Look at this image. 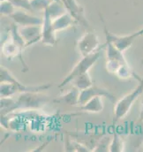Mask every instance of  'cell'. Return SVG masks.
<instances>
[{"label":"cell","instance_id":"6da1fadb","mask_svg":"<svg viewBox=\"0 0 143 152\" xmlns=\"http://www.w3.org/2000/svg\"><path fill=\"white\" fill-rule=\"evenodd\" d=\"M51 83L42 85H25L21 83L7 68L0 67V97H12L16 94L27 92H43L51 87Z\"/></svg>","mask_w":143,"mask_h":152},{"label":"cell","instance_id":"7a4b0ae2","mask_svg":"<svg viewBox=\"0 0 143 152\" xmlns=\"http://www.w3.org/2000/svg\"><path fill=\"white\" fill-rule=\"evenodd\" d=\"M143 94V77L139 80V84L131 92L124 96L120 100L115 103L113 124H116L118 120L126 116L130 112L135 101Z\"/></svg>","mask_w":143,"mask_h":152},{"label":"cell","instance_id":"3957f363","mask_svg":"<svg viewBox=\"0 0 143 152\" xmlns=\"http://www.w3.org/2000/svg\"><path fill=\"white\" fill-rule=\"evenodd\" d=\"M101 56V52L100 50L91 53L89 55L87 56H82V58L73 66V68L72 69V71L66 76L63 80L59 83L58 88H63L65 86H66L67 84L71 83L72 80L77 77L80 75L88 73L89 71V69L98 61L99 58Z\"/></svg>","mask_w":143,"mask_h":152},{"label":"cell","instance_id":"277c9868","mask_svg":"<svg viewBox=\"0 0 143 152\" xmlns=\"http://www.w3.org/2000/svg\"><path fill=\"white\" fill-rule=\"evenodd\" d=\"M49 96L42 94V92H27L22 93L16 100L15 112L20 110H37L42 108L49 102Z\"/></svg>","mask_w":143,"mask_h":152},{"label":"cell","instance_id":"5b68a950","mask_svg":"<svg viewBox=\"0 0 143 152\" xmlns=\"http://www.w3.org/2000/svg\"><path fill=\"white\" fill-rule=\"evenodd\" d=\"M103 46L100 45L98 37L93 32H87L77 42V49L81 56H87L99 50Z\"/></svg>","mask_w":143,"mask_h":152},{"label":"cell","instance_id":"8992f818","mask_svg":"<svg viewBox=\"0 0 143 152\" xmlns=\"http://www.w3.org/2000/svg\"><path fill=\"white\" fill-rule=\"evenodd\" d=\"M100 19H101L102 23L104 24V35H105L107 41L110 42L115 47H117L118 50H120L123 52L127 50L133 45L134 41L136 39L134 37L133 33L130 35H126V36H117V35L111 33L108 29L107 26L104 22V20L101 14H100Z\"/></svg>","mask_w":143,"mask_h":152},{"label":"cell","instance_id":"52a82bcc","mask_svg":"<svg viewBox=\"0 0 143 152\" xmlns=\"http://www.w3.org/2000/svg\"><path fill=\"white\" fill-rule=\"evenodd\" d=\"M22 50H23V49L10 37V36L8 37V38H6L4 40V43L2 42L1 51H2L3 56L5 58H7L8 60H11L14 58H19V59L21 62L22 66H23V72H25V71L28 70V66L26 64V62L23 60Z\"/></svg>","mask_w":143,"mask_h":152},{"label":"cell","instance_id":"ba28073f","mask_svg":"<svg viewBox=\"0 0 143 152\" xmlns=\"http://www.w3.org/2000/svg\"><path fill=\"white\" fill-rule=\"evenodd\" d=\"M101 96L103 97L107 98L108 100H109L112 103H116V97L114 95H112L109 91H108L107 89L103 88H99L96 86H91L84 90H80V98H79V105H82L85 103H87L88 100L92 99L95 96Z\"/></svg>","mask_w":143,"mask_h":152},{"label":"cell","instance_id":"9c48e42d","mask_svg":"<svg viewBox=\"0 0 143 152\" xmlns=\"http://www.w3.org/2000/svg\"><path fill=\"white\" fill-rule=\"evenodd\" d=\"M19 31L25 42L26 48L42 41V25L20 26Z\"/></svg>","mask_w":143,"mask_h":152},{"label":"cell","instance_id":"30bf717a","mask_svg":"<svg viewBox=\"0 0 143 152\" xmlns=\"http://www.w3.org/2000/svg\"><path fill=\"white\" fill-rule=\"evenodd\" d=\"M43 21L42 24V42L47 46H54L57 42L56 30L53 28L52 19L46 12H43Z\"/></svg>","mask_w":143,"mask_h":152},{"label":"cell","instance_id":"8fae6325","mask_svg":"<svg viewBox=\"0 0 143 152\" xmlns=\"http://www.w3.org/2000/svg\"><path fill=\"white\" fill-rule=\"evenodd\" d=\"M13 23L19 26H31L42 25L43 18H40L29 13L28 11L22 9H16V11L10 16Z\"/></svg>","mask_w":143,"mask_h":152},{"label":"cell","instance_id":"7c38bea8","mask_svg":"<svg viewBox=\"0 0 143 152\" xmlns=\"http://www.w3.org/2000/svg\"><path fill=\"white\" fill-rule=\"evenodd\" d=\"M65 5L67 11L76 20L78 24H80L83 27L89 28V22L86 18L84 8L77 2V0H66Z\"/></svg>","mask_w":143,"mask_h":152},{"label":"cell","instance_id":"4fadbf2b","mask_svg":"<svg viewBox=\"0 0 143 152\" xmlns=\"http://www.w3.org/2000/svg\"><path fill=\"white\" fill-rule=\"evenodd\" d=\"M104 100L103 96H97L88 100L82 105L79 107V113H99L104 111Z\"/></svg>","mask_w":143,"mask_h":152},{"label":"cell","instance_id":"5bb4252c","mask_svg":"<svg viewBox=\"0 0 143 152\" xmlns=\"http://www.w3.org/2000/svg\"><path fill=\"white\" fill-rule=\"evenodd\" d=\"M52 24H53L54 29L56 30V32H58V31H63L66 28H69L72 26L78 24V22L72 17L71 13L67 11L66 12L54 19L52 20Z\"/></svg>","mask_w":143,"mask_h":152},{"label":"cell","instance_id":"9a60e30c","mask_svg":"<svg viewBox=\"0 0 143 152\" xmlns=\"http://www.w3.org/2000/svg\"><path fill=\"white\" fill-rule=\"evenodd\" d=\"M80 90L75 87L69 89L66 94L57 96L53 102L54 103H62L70 106H77L79 105V98H80Z\"/></svg>","mask_w":143,"mask_h":152},{"label":"cell","instance_id":"2e32d148","mask_svg":"<svg viewBox=\"0 0 143 152\" xmlns=\"http://www.w3.org/2000/svg\"><path fill=\"white\" fill-rule=\"evenodd\" d=\"M64 149L66 151H90L91 150L80 142L72 139V137L66 133L64 140Z\"/></svg>","mask_w":143,"mask_h":152},{"label":"cell","instance_id":"e0dca14e","mask_svg":"<svg viewBox=\"0 0 143 152\" xmlns=\"http://www.w3.org/2000/svg\"><path fill=\"white\" fill-rule=\"evenodd\" d=\"M44 12H46L51 17V19L54 20L57 17L66 12L67 9L62 1H52Z\"/></svg>","mask_w":143,"mask_h":152},{"label":"cell","instance_id":"ac0fdd59","mask_svg":"<svg viewBox=\"0 0 143 152\" xmlns=\"http://www.w3.org/2000/svg\"><path fill=\"white\" fill-rule=\"evenodd\" d=\"M71 83L72 84L73 87L79 88L80 90H84V89H86V88H88L94 85L93 80L91 79V76L88 74V72L75 77L72 80Z\"/></svg>","mask_w":143,"mask_h":152},{"label":"cell","instance_id":"d6986e66","mask_svg":"<svg viewBox=\"0 0 143 152\" xmlns=\"http://www.w3.org/2000/svg\"><path fill=\"white\" fill-rule=\"evenodd\" d=\"M16 101L12 97H1L0 99V108L1 115H6L15 112Z\"/></svg>","mask_w":143,"mask_h":152},{"label":"cell","instance_id":"ffe728a7","mask_svg":"<svg viewBox=\"0 0 143 152\" xmlns=\"http://www.w3.org/2000/svg\"><path fill=\"white\" fill-rule=\"evenodd\" d=\"M124 150H125V141L118 134L114 133L113 136L111 137L109 151L121 152Z\"/></svg>","mask_w":143,"mask_h":152},{"label":"cell","instance_id":"44dd1931","mask_svg":"<svg viewBox=\"0 0 143 152\" xmlns=\"http://www.w3.org/2000/svg\"><path fill=\"white\" fill-rule=\"evenodd\" d=\"M16 6L10 1H1L0 2V12L1 15L10 17L15 11H16Z\"/></svg>","mask_w":143,"mask_h":152},{"label":"cell","instance_id":"7402d4cb","mask_svg":"<svg viewBox=\"0 0 143 152\" xmlns=\"http://www.w3.org/2000/svg\"><path fill=\"white\" fill-rule=\"evenodd\" d=\"M110 141H111V138H109L108 136L102 137L97 142L96 145L93 149V151H109Z\"/></svg>","mask_w":143,"mask_h":152},{"label":"cell","instance_id":"603a6c76","mask_svg":"<svg viewBox=\"0 0 143 152\" xmlns=\"http://www.w3.org/2000/svg\"><path fill=\"white\" fill-rule=\"evenodd\" d=\"M52 0H30L31 9L35 11H45Z\"/></svg>","mask_w":143,"mask_h":152},{"label":"cell","instance_id":"cb8c5ba5","mask_svg":"<svg viewBox=\"0 0 143 152\" xmlns=\"http://www.w3.org/2000/svg\"><path fill=\"white\" fill-rule=\"evenodd\" d=\"M17 9H22L26 11H32L31 5H30V0H10Z\"/></svg>","mask_w":143,"mask_h":152},{"label":"cell","instance_id":"d4e9b609","mask_svg":"<svg viewBox=\"0 0 143 152\" xmlns=\"http://www.w3.org/2000/svg\"><path fill=\"white\" fill-rule=\"evenodd\" d=\"M133 35H134V37L135 38H138L139 37H142V36H143V28H141V29H139L138 31L134 32V33H133Z\"/></svg>","mask_w":143,"mask_h":152},{"label":"cell","instance_id":"484cf974","mask_svg":"<svg viewBox=\"0 0 143 152\" xmlns=\"http://www.w3.org/2000/svg\"><path fill=\"white\" fill-rule=\"evenodd\" d=\"M49 144V142H44L41 147H38V148H36V149H35V150H33V151H42V150H43V148L44 147H46L47 145Z\"/></svg>","mask_w":143,"mask_h":152},{"label":"cell","instance_id":"4316f807","mask_svg":"<svg viewBox=\"0 0 143 152\" xmlns=\"http://www.w3.org/2000/svg\"><path fill=\"white\" fill-rule=\"evenodd\" d=\"M141 121L142 122V124H143V112H142V117H141Z\"/></svg>","mask_w":143,"mask_h":152},{"label":"cell","instance_id":"83f0119b","mask_svg":"<svg viewBox=\"0 0 143 152\" xmlns=\"http://www.w3.org/2000/svg\"><path fill=\"white\" fill-rule=\"evenodd\" d=\"M61 1H62V2H63V3H64V4H65V3H66V0H61Z\"/></svg>","mask_w":143,"mask_h":152},{"label":"cell","instance_id":"f1b7e54d","mask_svg":"<svg viewBox=\"0 0 143 152\" xmlns=\"http://www.w3.org/2000/svg\"><path fill=\"white\" fill-rule=\"evenodd\" d=\"M52 1H61V0H52Z\"/></svg>","mask_w":143,"mask_h":152},{"label":"cell","instance_id":"f546056e","mask_svg":"<svg viewBox=\"0 0 143 152\" xmlns=\"http://www.w3.org/2000/svg\"><path fill=\"white\" fill-rule=\"evenodd\" d=\"M1 1H6V0H0V2H1Z\"/></svg>","mask_w":143,"mask_h":152},{"label":"cell","instance_id":"4dcf8cb0","mask_svg":"<svg viewBox=\"0 0 143 152\" xmlns=\"http://www.w3.org/2000/svg\"><path fill=\"white\" fill-rule=\"evenodd\" d=\"M142 112H143V101H142Z\"/></svg>","mask_w":143,"mask_h":152},{"label":"cell","instance_id":"1f68e13d","mask_svg":"<svg viewBox=\"0 0 143 152\" xmlns=\"http://www.w3.org/2000/svg\"><path fill=\"white\" fill-rule=\"evenodd\" d=\"M142 64H143V61H142Z\"/></svg>","mask_w":143,"mask_h":152}]
</instances>
